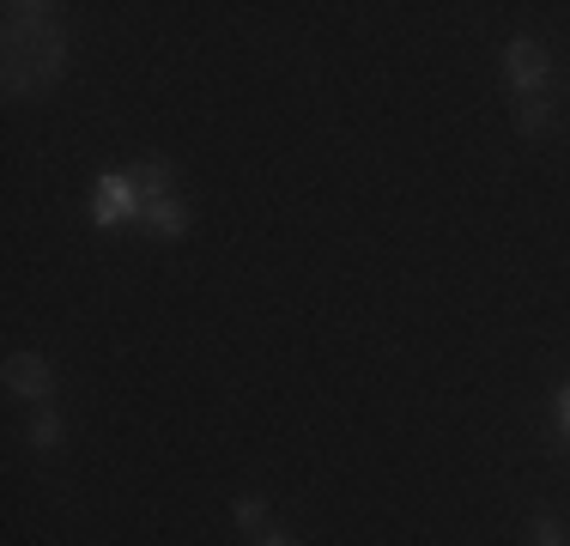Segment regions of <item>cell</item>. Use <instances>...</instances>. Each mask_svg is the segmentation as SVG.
Wrapping results in <instances>:
<instances>
[{"label": "cell", "instance_id": "1", "mask_svg": "<svg viewBox=\"0 0 570 546\" xmlns=\"http://www.w3.org/2000/svg\"><path fill=\"white\" fill-rule=\"evenodd\" d=\"M67 67V37L56 25V7H7V91H49Z\"/></svg>", "mask_w": 570, "mask_h": 546}, {"label": "cell", "instance_id": "2", "mask_svg": "<svg viewBox=\"0 0 570 546\" xmlns=\"http://www.w3.org/2000/svg\"><path fill=\"white\" fill-rule=\"evenodd\" d=\"M140 183H134V170H104L98 188H91V225L98 231H116L128 225V218H140Z\"/></svg>", "mask_w": 570, "mask_h": 546}, {"label": "cell", "instance_id": "3", "mask_svg": "<svg viewBox=\"0 0 570 546\" xmlns=\"http://www.w3.org/2000/svg\"><path fill=\"white\" fill-rule=\"evenodd\" d=\"M504 79H510L515 104L540 98V91H547V79H552V61H547V49H540L534 37H515V43L504 49Z\"/></svg>", "mask_w": 570, "mask_h": 546}, {"label": "cell", "instance_id": "4", "mask_svg": "<svg viewBox=\"0 0 570 546\" xmlns=\"http://www.w3.org/2000/svg\"><path fill=\"white\" fill-rule=\"evenodd\" d=\"M7 389L19 394V401H31V407H49L56 401V371H49L43 352H12L7 359Z\"/></svg>", "mask_w": 570, "mask_h": 546}, {"label": "cell", "instance_id": "5", "mask_svg": "<svg viewBox=\"0 0 570 546\" xmlns=\"http://www.w3.org/2000/svg\"><path fill=\"white\" fill-rule=\"evenodd\" d=\"M140 225L153 231V237H165V243L188 237V207H183V195H170V201H146V207H140Z\"/></svg>", "mask_w": 570, "mask_h": 546}, {"label": "cell", "instance_id": "6", "mask_svg": "<svg viewBox=\"0 0 570 546\" xmlns=\"http://www.w3.org/2000/svg\"><path fill=\"white\" fill-rule=\"evenodd\" d=\"M134 183H140V201H170V195H176V170H170L165 158L134 164Z\"/></svg>", "mask_w": 570, "mask_h": 546}, {"label": "cell", "instance_id": "7", "mask_svg": "<svg viewBox=\"0 0 570 546\" xmlns=\"http://www.w3.org/2000/svg\"><path fill=\"white\" fill-rule=\"evenodd\" d=\"M230 523H237L243 535H262V528H267V498H262V491H243V498L230 504Z\"/></svg>", "mask_w": 570, "mask_h": 546}, {"label": "cell", "instance_id": "8", "mask_svg": "<svg viewBox=\"0 0 570 546\" xmlns=\"http://www.w3.org/2000/svg\"><path fill=\"white\" fill-rule=\"evenodd\" d=\"M24 437H31V449H43V456H49V449H61V419H56V407H37V413H31V431H24Z\"/></svg>", "mask_w": 570, "mask_h": 546}, {"label": "cell", "instance_id": "9", "mask_svg": "<svg viewBox=\"0 0 570 546\" xmlns=\"http://www.w3.org/2000/svg\"><path fill=\"white\" fill-rule=\"evenodd\" d=\"M547 121H552V104H547V98L515 104V128H522V134H547Z\"/></svg>", "mask_w": 570, "mask_h": 546}, {"label": "cell", "instance_id": "10", "mask_svg": "<svg viewBox=\"0 0 570 546\" xmlns=\"http://www.w3.org/2000/svg\"><path fill=\"white\" fill-rule=\"evenodd\" d=\"M534 546H564V528L552 516H534Z\"/></svg>", "mask_w": 570, "mask_h": 546}, {"label": "cell", "instance_id": "11", "mask_svg": "<svg viewBox=\"0 0 570 546\" xmlns=\"http://www.w3.org/2000/svg\"><path fill=\"white\" fill-rule=\"evenodd\" d=\"M255 546H297V540L285 535V528H267V535H255Z\"/></svg>", "mask_w": 570, "mask_h": 546}, {"label": "cell", "instance_id": "12", "mask_svg": "<svg viewBox=\"0 0 570 546\" xmlns=\"http://www.w3.org/2000/svg\"><path fill=\"white\" fill-rule=\"evenodd\" d=\"M552 401H559V419H570V382H564L559 394H552Z\"/></svg>", "mask_w": 570, "mask_h": 546}, {"label": "cell", "instance_id": "13", "mask_svg": "<svg viewBox=\"0 0 570 546\" xmlns=\"http://www.w3.org/2000/svg\"><path fill=\"white\" fill-rule=\"evenodd\" d=\"M559 426H564V437H570V419H559Z\"/></svg>", "mask_w": 570, "mask_h": 546}]
</instances>
